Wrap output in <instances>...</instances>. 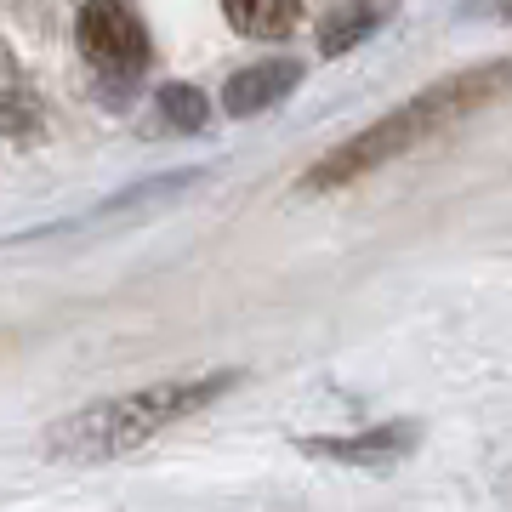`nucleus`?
Returning <instances> with one entry per match:
<instances>
[{
    "label": "nucleus",
    "mask_w": 512,
    "mask_h": 512,
    "mask_svg": "<svg viewBox=\"0 0 512 512\" xmlns=\"http://www.w3.org/2000/svg\"><path fill=\"white\" fill-rule=\"evenodd\" d=\"M387 18H393V0H348V6H336V12L319 23V52L325 57L353 52V46H365Z\"/></svg>",
    "instance_id": "6"
},
{
    "label": "nucleus",
    "mask_w": 512,
    "mask_h": 512,
    "mask_svg": "<svg viewBox=\"0 0 512 512\" xmlns=\"http://www.w3.org/2000/svg\"><path fill=\"white\" fill-rule=\"evenodd\" d=\"M222 12L239 35L251 40H285L302 18V0H222Z\"/></svg>",
    "instance_id": "8"
},
{
    "label": "nucleus",
    "mask_w": 512,
    "mask_h": 512,
    "mask_svg": "<svg viewBox=\"0 0 512 512\" xmlns=\"http://www.w3.org/2000/svg\"><path fill=\"white\" fill-rule=\"evenodd\" d=\"M211 126V97L194 92V86H165L160 97H154V114H148V131L154 137H194V131Z\"/></svg>",
    "instance_id": "7"
},
{
    "label": "nucleus",
    "mask_w": 512,
    "mask_h": 512,
    "mask_svg": "<svg viewBox=\"0 0 512 512\" xmlns=\"http://www.w3.org/2000/svg\"><path fill=\"white\" fill-rule=\"evenodd\" d=\"M296 86H302V63H296V57H268V63H251V69L228 74V86H222V109L245 120V114L279 109Z\"/></svg>",
    "instance_id": "5"
},
{
    "label": "nucleus",
    "mask_w": 512,
    "mask_h": 512,
    "mask_svg": "<svg viewBox=\"0 0 512 512\" xmlns=\"http://www.w3.org/2000/svg\"><path fill=\"white\" fill-rule=\"evenodd\" d=\"M80 52L103 80L131 86L148 69V29L131 0H86L80 6Z\"/></svg>",
    "instance_id": "3"
},
{
    "label": "nucleus",
    "mask_w": 512,
    "mask_h": 512,
    "mask_svg": "<svg viewBox=\"0 0 512 512\" xmlns=\"http://www.w3.org/2000/svg\"><path fill=\"white\" fill-rule=\"evenodd\" d=\"M239 382V370H205V376H171V382H148L137 393H120V399H103L80 416H63L46 433V450L63 461H114L148 444L154 433L177 427L183 416L205 410L211 399H222L228 387Z\"/></svg>",
    "instance_id": "2"
},
{
    "label": "nucleus",
    "mask_w": 512,
    "mask_h": 512,
    "mask_svg": "<svg viewBox=\"0 0 512 512\" xmlns=\"http://www.w3.org/2000/svg\"><path fill=\"white\" fill-rule=\"evenodd\" d=\"M501 18H512V0H501Z\"/></svg>",
    "instance_id": "9"
},
{
    "label": "nucleus",
    "mask_w": 512,
    "mask_h": 512,
    "mask_svg": "<svg viewBox=\"0 0 512 512\" xmlns=\"http://www.w3.org/2000/svg\"><path fill=\"white\" fill-rule=\"evenodd\" d=\"M421 427L416 421H382V427H365V433H348V439H308L302 450L319 461H336V467H365V473H382L393 461H404L416 450Z\"/></svg>",
    "instance_id": "4"
},
{
    "label": "nucleus",
    "mask_w": 512,
    "mask_h": 512,
    "mask_svg": "<svg viewBox=\"0 0 512 512\" xmlns=\"http://www.w3.org/2000/svg\"><path fill=\"white\" fill-rule=\"evenodd\" d=\"M507 86H512V57H501V63H473V69H461V74H444L439 86L416 92L393 114L370 120L365 131H353L348 143H336L325 160L296 183V194H330V188L353 183V177H365V171H376V165L399 160V154L421 148L427 137L461 126L467 114H478L490 97L507 92Z\"/></svg>",
    "instance_id": "1"
}]
</instances>
